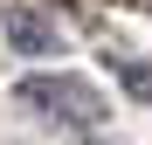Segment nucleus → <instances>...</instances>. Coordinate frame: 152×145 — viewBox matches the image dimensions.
<instances>
[{
    "mask_svg": "<svg viewBox=\"0 0 152 145\" xmlns=\"http://www.w3.org/2000/svg\"><path fill=\"white\" fill-rule=\"evenodd\" d=\"M111 76L132 90V97H145V104H152V69H138L132 55H111Z\"/></svg>",
    "mask_w": 152,
    "mask_h": 145,
    "instance_id": "nucleus-3",
    "label": "nucleus"
},
{
    "mask_svg": "<svg viewBox=\"0 0 152 145\" xmlns=\"http://www.w3.org/2000/svg\"><path fill=\"white\" fill-rule=\"evenodd\" d=\"M0 28H7V42L21 48V55H48V48H62V35H56V21H48L42 7H28V0H14V7L0 14Z\"/></svg>",
    "mask_w": 152,
    "mask_h": 145,
    "instance_id": "nucleus-2",
    "label": "nucleus"
},
{
    "mask_svg": "<svg viewBox=\"0 0 152 145\" xmlns=\"http://www.w3.org/2000/svg\"><path fill=\"white\" fill-rule=\"evenodd\" d=\"M76 145H90V138H76Z\"/></svg>",
    "mask_w": 152,
    "mask_h": 145,
    "instance_id": "nucleus-4",
    "label": "nucleus"
},
{
    "mask_svg": "<svg viewBox=\"0 0 152 145\" xmlns=\"http://www.w3.org/2000/svg\"><path fill=\"white\" fill-rule=\"evenodd\" d=\"M21 104L62 117V125H97V117H104V97L90 83H76V76H28L21 83Z\"/></svg>",
    "mask_w": 152,
    "mask_h": 145,
    "instance_id": "nucleus-1",
    "label": "nucleus"
}]
</instances>
